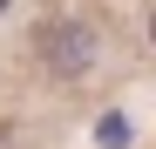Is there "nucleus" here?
<instances>
[{
	"instance_id": "f257e3e1",
	"label": "nucleus",
	"mask_w": 156,
	"mask_h": 149,
	"mask_svg": "<svg viewBox=\"0 0 156 149\" xmlns=\"http://www.w3.org/2000/svg\"><path fill=\"white\" fill-rule=\"evenodd\" d=\"M34 54H41V68L48 74H88L95 68V54H102V34L88 27V20H41L34 27Z\"/></svg>"
},
{
	"instance_id": "f03ea898",
	"label": "nucleus",
	"mask_w": 156,
	"mask_h": 149,
	"mask_svg": "<svg viewBox=\"0 0 156 149\" xmlns=\"http://www.w3.org/2000/svg\"><path fill=\"white\" fill-rule=\"evenodd\" d=\"M7 7H14V0H0V14H7Z\"/></svg>"
}]
</instances>
